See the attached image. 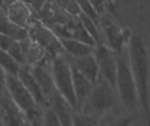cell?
<instances>
[{
  "label": "cell",
  "mask_w": 150,
  "mask_h": 126,
  "mask_svg": "<svg viewBox=\"0 0 150 126\" xmlns=\"http://www.w3.org/2000/svg\"><path fill=\"white\" fill-rule=\"evenodd\" d=\"M129 61L134 76L136 91H137L138 105L145 116V124L150 126V95H149V58L144 39L140 34H134L129 44Z\"/></svg>",
  "instance_id": "cell-1"
},
{
  "label": "cell",
  "mask_w": 150,
  "mask_h": 126,
  "mask_svg": "<svg viewBox=\"0 0 150 126\" xmlns=\"http://www.w3.org/2000/svg\"><path fill=\"white\" fill-rule=\"evenodd\" d=\"M116 92L119 95V100L124 104L127 109L133 111L138 106V99L129 61V53L127 51V49H124L121 53H116Z\"/></svg>",
  "instance_id": "cell-2"
},
{
  "label": "cell",
  "mask_w": 150,
  "mask_h": 126,
  "mask_svg": "<svg viewBox=\"0 0 150 126\" xmlns=\"http://www.w3.org/2000/svg\"><path fill=\"white\" fill-rule=\"evenodd\" d=\"M7 89L15 104L28 117L32 126L38 125V122L41 121L42 116H44L42 108L37 104L34 97L30 95V92L26 89L25 85L20 82L17 76L7 75Z\"/></svg>",
  "instance_id": "cell-3"
},
{
  "label": "cell",
  "mask_w": 150,
  "mask_h": 126,
  "mask_svg": "<svg viewBox=\"0 0 150 126\" xmlns=\"http://www.w3.org/2000/svg\"><path fill=\"white\" fill-rule=\"evenodd\" d=\"M117 104H119V95H117L116 89L105 79L99 76L98 82L93 84L91 95L86 103L87 105L86 112L98 117L113 109Z\"/></svg>",
  "instance_id": "cell-4"
},
{
  "label": "cell",
  "mask_w": 150,
  "mask_h": 126,
  "mask_svg": "<svg viewBox=\"0 0 150 126\" xmlns=\"http://www.w3.org/2000/svg\"><path fill=\"white\" fill-rule=\"evenodd\" d=\"M52 76L54 85L59 95L71 105L74 111H78L76 97L73 85V75L69 61L61 55H55L52 59Z\"/></svg>",
  "instance_id": "cell-5"
},
{
  "label": "cell",
  "mask_w": 150,
  "mask_h": 126,
  "mask_svg": "<svg viewBox=\"0 0 150 126\" xmlns=\"http://www.w3.org/2000/svg\"><path fill=\"white\" fill-rule=\"evenodd\" d=\"M95 59L99 66V72L103 79H105L112 87L116 89V71H117V61L116 53L107 46L104 42H100L95 46Z\"/></svg>",
  "instance_id": "cell-6"
},
{
  "label": "cell",
  "mask_w": 150,
  "mask_h": 126,
  "mask_svg": "<svg viewBox=\"0 0 150 126\" xmlns=\"http://www.w3.org/2000/svg\"><path fill=\"white\" fill-rule=\"evenodd\" d=\"M0 121L3 126H32L28 117L12 100L8 89L0 93Z\"/></svg>",
  "instance_id": "cell-7"
},
{
  "label": "cell",
  "mask_w": 150,
  "mask_h": 126,
  "mask_svg": "<svg viewBox=\"0 0 150 126\" xmlns=\"http://www.w3.org/2000/svg\"><path fill=\"white\" fill-rule=\"evenodd\" d=\"M32 36L33 39L38 46H41L45 51H49L53 54V57L59 55V53L63 51L62 45L59 42V38L55 36L54 32H52L50 29L45 28L42 25H37L36 28H33L32 30Z\"/></svg>",
  "instance_id": "cell-8"
},
{
  "label": "cell",
  "mask_w": 150,
  "mask_h": 126,
  "mask_svg": "<svg viewBox=\"0 0 150 126\" xmlns=\"http://www.w3.org/2000/svg\"><path fill=\"white\" fill-rule=\"evenodd\" d=\"M71 67V75H73V85H74V92H75V97H76V105H78V111H82L83 105H86L88 97L91 95L93 84L74 66L73 63L69 61Z\"/></svg>",
  "instance_id": "cell-9"
},
{
  "label": "cell",
  "mask_w": 150,
  "mask_h": 126,
  "mask_svg": "<svg viewBox=\"0 0 150 126\" xmlns=\"http://www.w3.org/2000/svg\"><path fill=\"white\" fill-rule=\"evenodd\" d=\"M17 77L20 79V82L25 85L26 89L30 92V95L34 97V100L37 101V104H38L42 109H46L47 106H49L47 99L45 97V95L42 93L41 87L38 85L37 80L34 79L33 74H32V71H30V67H29L28 64L21 66L20 71H18V74H17Z\"/></svg>",
  "instance_id": "cell-10"
},
{
  "label": "cell",
  "mask_w": 150,
  "mask_h": 126,
  "mask_svg": "<svg viewBox=\"0 0 150 126\" xmlns=\"http://www.w3.org/2000/svg\"><path fill=\"white\" fill-rule=\"evenodd\" d=\"M49 108L55 113L62 126H73V114L75 111L58 91L49 97Z\"/></svg>",
  "instance_id": "cell-11"
},
{
  "label": "cell",
  "mask_w": 150,
  "mask_h": 126,
  "mask_svg": "<svg viewBox=\"0 0 150 126\" xmlns=\"http://www.w3.org/2000/svg\"><path fill=\"white\" fill-rule=\"evenodd\" d=\"M30 71H32V74H33L34 79H36L37 83H38V85L41 87L42 93H44L45 97L47 99V103H49V97L54 92H57V88H55L54 82H53L52 71H49L47 68H45L41 63L32 64Z\"/></svg>",
  "instance_id": "cell-12"
},
{
  "label": "cell",
  "mask_w": 150,
  "mask_h": 126,
  "mask_svg": "<svg viewBox=\"0 0 150 126\" xmlns=\"http://www.w3.org/2000/svg\"><path fill=\"white\" fill-rule=\"evenodd\" d=\"M70 62L73 63L92 84H95V83L98 82L99 76H100V72H99V66H98V62H96L93 54L84 55V57H79V58H73Z\"/></svg>",
  "instance_id": "cell-13"
},
{
  "label": "cell",
  "mask_w": 150,
  "mask_h": 126,
  "mask_svg": "<svg viewBox=\"0 0 150 126\" xmlns=\"http://www.w3.org/2000/svg\"><path fill=\"white\" fill-rule=\"evenodd\" d=\"M101 20V26L104 29V33L107 36V39L109 42V47L113 50L115 53H121L124 50V38H122V32L120 28L113 24L108 17L99 18Z\"/></svg>",
  "instance_id": "cell-14"
},
{
  "label": "cell",
  "mask_w": 150,
  "mask_h": 126,
  "mask_svg": "<svg viewBox=\"0 0 150 126\" xmlns=\"http://www.w3.org/2000/svg\"><path fill=\"white\" fill-rule=\"evenodd\" d=\"M0 33L7 34V36H9L11 38H13L17 42H21L30 37L28 29L12 23V21L7 17L5 11L0 12Z\"/></svg>",
  "instance_id": "cell-15"
},
{
  "label": "cell",
  "mask_w": 150,
  "mask_h": 126,
  "mask_svg": "<svg viewBox=\"0 0 150 126\" xmlns=\"http://www.w3.org/2000/svg\"><path fill=\"white\" fill-rule=\"evenodd\" d=\"M58 38H59V42L62 45L63 51H67L73 58L90 55L93 54V51H95V47L84 44L82 41H78L74 38H66V37H58Z\"/></svg>",
  "instance_id": "cell-16"
},
{
  "label": "cell",
  "mask_w": 150,
  "mask_h": 126,
  "mask_svg": "<svg viewBox=\"0 0 150 126\" xmlns=\"http://www.w3.org/2000/svg\"><path fill=\"white\" fill-rule=\"evenodd\" d=\"M5 15L12 23L25 28L29 21V17H30V11L28 9V7L23 1L18 0V1L13 3V4L8 5L5 8Z\"/></svg>",
  "instance_id": "cell-17"
},
{
  "label": "cell",
  "mask_w": 150,
  "mask_h": 126,
  "mask_svg": "<svg viewBox=\"0 0 150 126\" xmlns=\"http://www.w3.org/2000/svg\"><path fill=\"white\" fill-rule=\"evenodd\" d=\"M0 68L5 72L7 75H12V76H17L18 71H20L21 66L8 54L4 50H0Z\"/></svg>",
  "instance_id": "cell-18"
},
{
  "label": "cell",
  "mask_w": 150,
  "mask_h": 126,
  "mask_svg": "<svg viewBox=\"0 0 150 126\" xmlns=\"http://www.w3.org/2000/svg\"><path fill=\"white\" fill-rule=\"evenodd\" d=\"M78 20H79V23L82 24V26L84 28V30L87 32L88 34H90V37L95 41V44H100L101 38H100V34H99V30H98V26H96V21L92 20L91 17H88L87 15H84V13H80L79 16H78Z\"/></svg>",
  "instance_id": "cell-19"
},
{
  "label": "cell",
  "mask_w": 150,
  "mask_h": 126,
  "mask_svg": "<svg viewBox=\"0 0 150 126\" xmlns=\"http://www.w3.org/2000/svg\"><path fill=\"white\" fill-rule=\"evenodd\" d=\"M73 126H99V120L87 112L75 111L73 114Z\"/></svg>",
  "instance_id": "cell-20"
},
{
  "label": "cell",
  "mask_w": 150,
  "mask_h": 126,
  "mask_svg": "<svg viewBox=\"0 0 150 126\" xmlns=\"http://www.w3.org/2000/svg\"><path fill=\"white\" fill-rule=\"evenodd\" d=\"M7 53L16 61V62L20 64V66H25L26 64V58H25V54H24V50H23V47H21L20 42L15 41L12 46L8 49Z\"/></svg>",
  "instance_id": "cell-21"
},
{
  "label": "cell",
  "mask_w": 150,
  "mask_h": 126,
  "mask_svg": "<svg viewBox=\"0 0 150 126\" xmlns=\"http://www.w3.org/2000/svg\"><path fill=\"white\" fill-rule=\"evenodd\" d=\"M76 3L80 9V13H84V15H87L88 17H91L95 21H98L99 18H100V15H99L98 11L95 9V7L91 4L90 0H76Z\"/></svg>",
  "instance_id": "cell-22"
},
{
  "label": "cell",
  "mask_w": 150,
  "mask_h": 126,
  "mask_svg": "<svg viewBox=\"0 0 150 126\" xmlns=\"http://www.w3.org/2000/svg\"><path fill=\"white\" fill-rule=\"evenodd\" d=\"M42 125L44 126H62V124H61L59 120H58V117L55 116V113L49 108V106L44 111Z\"/></svg>",
  "instance_id": "cell-23"
},
{
  "label": "cell",
  "mask_w": 150,
  "mask_h": 126,
  "mask_svg": "<svg viewBox=\"0 0 150 126\" xmlns=\"http://www.w3.org/2000/svg\"><path fill=\"white\" fill-rule=\"evenodd\" d=\"M136 118H137V117H136L134 114H128V116L120 117V118L111 120V121L105 122L103 126H130L136 121Z\"/></svg>",
  "instance_id": "cell-24"
},
{
  "label": "cell",
  "mask_w": 150,
  "mask_h": 126,
  "mask_svg": "<svg viewBox=\"0 0 150 126\" xmlns=\"http://www.w3.org/2000/svg\"><path fill=\"white\" fill-rule=\"evenodd\" d=\"M61 4H62V8L66 11L67 13L73 16H79L80 15V9L78 7L76 0H61Z\"/></svg>",
  "instance_id": "cell-25"
},
{
  "label": "cell",
  "mask_w": 150,
  "mask_h": 126,
  "mask_svg": "<svg viewBox=\"0 0 150 126\" xmlns=\"http://www.w3.org/2000/svg\"><path fill=\"white\" fill-rule=\"evenodd\" d=\"M13 42H15V39L11 38L9 36H7L4 33H0V50L8 51V49L13 45Z\"/></svg>",
  "instance_id": "cell-26"
},
{
  "label": "cell",
  "mask_w": 150,
  "mask_h": 126,
  "mask_svg": "<svg viewBox=\"0 0 150 126\" xmlns=\"http://www.w3.org/2000/svg\"><path fill=\"white\" fill-rule=\"evenodd\" d=\"M90 1H91V4L95 7V9L98 11L99 15L104 12V9H105V3H107V0H90Z\"/></svg>",
  "instance_id": "cell-27"
},
{
  "label": "cell",
  "mask_w": 150,
  "mask_h": 126,
  "mask_svg": "<svg viewBox=\"0 0 150 126\" xmlns=\"http://www.w3.org/2000/svg\"><path fill=\"white\" fill-rule=\"evenodd\" d=\"M7 89V74L0 68V93Z\"/></svg>",
  "instance_id": "cell-28"
},
{
  "label": "cell",
  "mask_w": 150,
  "mask_h": 126,
  "mask_svg": "<svg viewBox=\"0 0 150 126\" xmlns=\"http://www.w3.org/2000/svg\"><path fill=\"white\" fill-rule=\"evenodd\" d=\"M3 1H4V5H5V8H7V7H8V5L13 4V3L18 1V0H3Z\"/></svg>",
  "instance_id": "cell-29"
},
{
  "label": "cell",
  "mask_w": 150,
  "mask_h": 126,
  "mask_svg": "<svg viewBox=\"0 0 150 126\" xmlns=\"http://www.w3.org/2000/svg\"><path fill=\"white\" fill-rule=\"evenodd\" d=\"M0 7H3L5 9V5H4V1H3V0H0Z\"/></svg>",
  "instance_id": "cell-30"
},
{
  "label": "cell",
  "mask_w": 150,
  "mask_h": 126,
  "mask_svg": "<svg viewBox=\"0 0 150 126\" xmlns=\"http://www.w3.org/2000/svg\"><path fill=\"white\" fill-rule=\"evenodd\" d=\"M3 11H5V9H4L3 7H0V12H3Z\"/></svg>",
  "instance_id": "cell-31"
},
{
  "label": "cell",
  "mask_w": 150,
  "mask_h": 126,
  "mask_svg": "<svg viewBox=\"0 0 150 126\" xmlns=\"http://www.w3.org/2000/svg\"><path fill=\"white\" fill-rule=\"evenodd\" d=\"M0 126H3V124H1V121H0Z\"/></svg>",
  "instance_id": "cell-32"
}]
</instances>
